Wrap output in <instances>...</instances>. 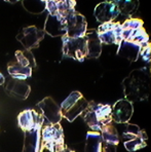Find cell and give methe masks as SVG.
<instances>
[{
    "instance_id": "13",
    "label": "cell",
    "mask_w": 151,
    "mask_h": 152,
    "mask_svg": "<svg viewBox=\"0 0 151 152\" xmlns=\"http://www.w3.org/2000/svg\"><path fill=\"white\" fill-rule=\"evenodd\" d=\"M45 2V7L50 15H59L64 19H67L68 15L75 10L76 1L73 0H47Z\"/></svg>"
},
{
    "instance_id": "16",
    "label": "cell",
    "mask_w": 151,
    "mask_h": 152,
    "mask_svg": "<svg viewBox=\"0 0 151 152\" xmlns=\"http://www.w3.org/2000/svg\"><path fill=\"white\" fill-rule=\"evenodd\" d=\"M100 133L102 136V151H116L119 137L115 126L109 122L102 127Z\"/></svg>"
},
{
    "instance_id": "1",
    "label": "cell",
    "mask_w": 151,
    "mask_h": 152,
    "mask_svg": "<svg viewBox=\"0 0 151 152\" xmlns=\"http://www.w3.org/2000/svg\"><path fill=\"white\" fill-rule=\"evenodd\" d=\"M124 99L141 102L148 99L150 91V74L146 68L135 69L123 81Z\"/></svg>"
},
{
    "instance_id": "21",
    "label": "cell",
    "mask_w": 151,
    "mask_h": 152,
    "mask_svg": "<svg viewBox=\"0 0 151 152\" xmlns=\"http://www.w3.org/2000/svg\"><path fill=\"white\" fill-rule=\"evenodd\" d=\"M7 71L8 74L12 76V78H18V79L25 80L26 78L31 77L33 72L32 67H28L25 65L21 64L20 62H10L7 65Z\"/></svg>"
},
{
    "instance_id": "27",
    "label": "cell",
    "mask_w": 151,
    "mask_h": 152,
    "mask_svg": "<svg viewBox=\"0 0 151 152\" xmlns=\"http://www.w3.org/2000/svg\"><path fill=\"white\" fill-rule=\"evenodd\" d=\"M4 81H5V78H4L3 74L0 72V86H1L2 84H4Z\"/></svg>"
},
{
    "instance_id": "15",
    "label": "cell",
    "mask_w": 151,
    "mask_h": 152,
    "mask_svg": "<svg viewBox=\"0 0 151 152\" xmlns=\"http://www.w3.org/2000/svg\"><path fill=\"white\" fill-rule=\"evenodd\" d=\"M94 15L98 22L104 24L113 22V20L119 15V12L113 1H105L101 2L96 6Z\"/></svg>"
},
{
    "instance_id": "6",
    "label": "cell",
    "mask_w": 151,
    "mask_h": 152,
    "mask_svg": "<svg viewBox=\"0 0 151 152\" xmlns=\"http://www.w3.org/2000/svg\"><path fill=\"white\" fill-rule=\"evenodd\" d=\"M123 137L125 140L123 143L124 147L130 152L137 151L147 145V134L143 129H140V127L136 124H128L123 134Z\"/></svg>"
},
{
    "instance_id": "23",
    "label": "cell",
    "mask_w": 151,
    "mask_h": 152,
    "mask_svg": "<svg viewBox=\"0 0 151 152\" xmlns=\"http://www.w3.org/2000/svg\"><path fill=\"white\" fill-rule=\"evenodd\" d=\"M86 152H101L102 151V136L100 132H88L86 134L85 147Z\"/></svg>"
},
{
    "instance_id": "24",
    "label": "cell",
    "mask_w": 151,
    "mask_h": 152,
    "mask_svg": "<svg viewBox=\"0 0 151 152\" xmlns=\"http://www.w3.org/2000/svg\"><path fill=\"white\" fill-rule=\"evenodd\" d=\"M114 4L116 5L117 10L119 12V15H123V17L131 19L132 15L137 10L138 8V1H131V0H126V1H121V0H117V1H113Z\"/></svg>"
},
{
    "instance_id": "3",
    "label": "cell",
    "mask_w": 151,
    "mask_h": 152,
    "mask_svg": "<svg viewBox=\"0 0 151 152\" xmlns=\"http://www.w3.org/2000/svg\"><path fill=\"white\" fill-rule=\"evenodd\" d=\"M47 149L50 152H64L67 149L65 137L61 124H54L42 127L41 129V150Z\"/></svg>"
},
{
    "instance_id": "11",
    "label": "cell",
    "mask_w": 151,
    "mask_h": 152,
    "mask_svg": "<svg viewBox=\"0 0 151 152\" xmlns=\"http://www.w3.org/2000/svg\"><path fill=\"white\" fill-rule=\"evenodd\" d=\"M37 107H39L42 115L44 118H46L48 124H59L63 118L61 107H60V105H58V103L52 97L44 98L42 101L37 104Z\"/></svg>"
},
{
    "instance_id": "18",
    "label": "cell",
    "mask_w": 151,
    "mask_h": 152,
    "mask_svg": "<svg viewBox=\"0 0 151 152\" xmlns=\"http://www.w3.org/2000/svg\"><path fill=\"white\" fill-rule=\"evenodd\" d=\"M141 44L135 43L128 40H123L118 44V50H117V56L124 59L128 60L130 62H136L140 57V53L142 50Z\"/></svg>"
},
{
    "instance_id": "4",
    "label": "cell",
    "mask_w": 151,
    "mask_h": 152,
    "mask_svg": "<svg viewBox=\"0 0 151 152\" xmlns=\"http://www.w3.org/2000/svg\"><path fill=\"white\" fill-rule=\"evenodd\" d=\"M88 104L90 102L86 101L82 94L79 91H72L60 106L62 115L69 122H73L88 109Z\"/></svg>"
},
{
    "instance_id": "10",
    "label": "cell",
    "mask_w": 151,
    "mask_h": 152,
    "mask_svg": "<svg viewBox=\"0 0 151 152\" xmlns=\"http://www.w3.org/2000/svg\"><path fill=\"white\" fill-rule=\"evenodd\" d=\"M43 122V115L33 109L24 110L18 115V126L23 132L31 131L33 129H41Z\"/></svg>"
},
{
    "instance_id": "14",
    "label": "cell",
    "mask_w": 151,
    "mask_h": 152,
    "mask_svg": "<svg viewBox=\"0 0 151 152\" xmlns=\"http://www.w3.org/2000/svg\"><path fill=\"white\" fill-rule=\"evenodd\" d=\"M5 93L7 96L18 100H26L31 93V86L23 79L10 78L5 86Z\"/></svg>"
},
{
    "instance_id": "17",
    "label": "cell",
    "mask_w": 151,
    "mask_h": 152,
    "mask_svg": "<svg viewBox=\"0 0 151 152\" xmlns=\"http://www.w3.org/2000/svg\"><path fill=\"white\" fill-rule=\"evenodd\" d=\"M44 31L53 37L66 35V19L59 15H48L44 24Z\"/></svg>"
},
{
    "instance_id": "25",
    "label": "cell",
    "mask_w": 151,
    "mask_h": 152,
    "mask_svg": "<svg viewBox=\"0 0 151 152\" xmlns=\"http://www.w3.org/2000/svg\"><path fill=\"white\" fill-rule=\"evenodd\" d=\"M123 30H135V29L141 28L143 27V21L140 19H126L123 22V24H121Z\"/></svg>"
},
{
    "instance_id": "19",
    "label": "cell",
    "mask_w": 151,
    "mask_h": 152,
    "mask_svg": "<svg viewBox=\"0 0 151 152\" xmlns=\"http://www.w3.org/2000/svg\"><path fill=\"white\" fill-rule=\"evenodd\" d=\"M86 41V57L98 59L101 56L102 51V42L98 36L97 30H90L86 31L84 35Z\"/></svg>"
},
{
    "instance_id": "7",
    "label": "cell",
    "mask_w": 151,
    "mask_h": 152,
    "mask_svg": "<svg viewBox=\"0 0 151 152\" xmlns=\"http://www.w3.org/2000/svg\"><path fill=\"white\" fill-rule=\"evenodd\" d=\"M123 26L116 22H108L102 24L97 29L98 36L102 43L119 44L123 41Z\"/></svg>"
},
{
    "instance_id": "8",
    "label": "cell",
    "mask_w": 151,
    "mask_h": 152,
    "mask_svg": "<svg viewBox=\"0 0 151 152\" xmlns=\"http://www.w3.org/2000/svg\"><path fill=\"white\" fill-rule=\"evenodd\" d=\"M44 38V31L36 28L35 26L25 27L21 30L19 35H17V40H19L22 45L27 50L37 48L39 43Z\"/></svg>"
},
{
    "instance_id": "2",
    "label": "cell",
    "mask_w": 151,
    "mask_h": 152,
    "mask_svg": "<svg viewBox=\"0 0 151 152\" xmlns=\"http://www.w3.org/2000/svg\"><path fill=\"white\" fill-rule=\"evenodd\" d=\"M83 120L90 129L95 132H101L105 124L112 121L111 118V107L107 104H98L90 102L84 111Z\"/></svg>"
},
{
    "instance_id": "26",
    "label": "cell",
    "mask_w": 151,
    "mask_h": 152,
    "mask_svg": "<svg viewBox=\"0 0 151 152\" xmlns=\"http://www.w3.org/2000/svg\"><path fill=\"white\" fill-rule=\"evenodd\" d=\"M140 56L142 57V59L144 60L145 62H150V58H151V46H150V43L147 42L146 44H144L142 46V50H141V53H140Z\"/></svg>"
},
{
    "instance_id": "5",
    "label": "cell",
    "mask_w": 151,
    "mask_h": 152,
    "mask_svg": "<svg viewBox=\"0 0 151 152\" xmlns=\"http://www.w3.org/2000/svg\"><path fill=\"white\" fill-rule=\"evenodd\" d=\"M63 57L70 58L79 62H83L86 58V41L84 37L63 36Z\"/></svg>"
},
{
    "instance_id": "9",
    "label": "cell",
    "mask_w": 151,
    "mask_h": 152,
    "mask_svg": "<svg viewBox=\"0 0 151 152\" xmlns=\"http://www.w3.org/2000/svg\"><path fill=\"white\" fill-rule=\"evenodd\" d=\"M88 31V23L81 13L74 12L66 19V36L68 37H84Z\"/></svg>"
},
{
    "instance_id": "12",
    "label": "cell",
    "mask_w": 151,
    "mask_h": 152,
    "mask_svg": "<svg viewBox=\"0 0 151 152\" xmlns=\"http://www.w3.org/2000/svg\"><path fill=\"white\" fill-rule=\"evenodd\" d=\"M134 113L133 103L126 99H120L111 108V118L116 124H128Z\"/></svg>"
},
{
    "instance_id": "20",
    "label": "cell",
    "mask_w": 151,
    "mask_h": 152,
    "mask_svg": "<svg viewBox=\"0 0 151 152\" xmlns=\"http://www.w3.org/2000/svg\"><path fill=\"white\" fill-rule=\"evenodd\" d=\"M24 133L25 139L23 151L41 152V129H33Z\"/></svg>"
},
{
    "instance_id": "22",
    "label": "cell",
    "mask_w": 151,
    "mask_h": 152,
    "mask_svg": "<svg viewBox=\"0 0 151 152\" xmlns=\"http://www.w3.org/2000/svg\"><path fill=\"white\" fill-rule=\"evenodd\" d=\"M123 40H128L135 43L144 45L149 42V36L146 33L143 27L135 29V30H123Z\"/></svg>"
}]
</instances>
